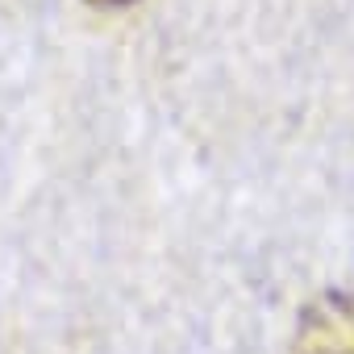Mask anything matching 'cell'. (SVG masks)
<instances>
[{
	"instance_id": "obj_2",
	"label": "cell",
	"mask_w": 354,
	"mask_h": 354,
	"mask_svg": "<svg viewBox=\"0 0 354 354\" xmlns=\"http://www.w3.org/2000/svg\"><path fill=\"white\" fill-rule=\"evenodd\" d=\"M92 5H125V0H92Z\"/></svg>"
},
{
	"instance_id": "obj_1",
	"label": "cell",
	"mask_w": 354,
	"mask_h": 354,
	"mask_svg": "<svg viewBox=\"0 0 354 354\" xmlns=\"http://www.w3.org/2000/svg\"><path fill=\"white\" fill-rule=\"evenodd\" d=\"M313 354H354V346L350 342H337V346H317Z\"/></svg>"
}]
</instances>
